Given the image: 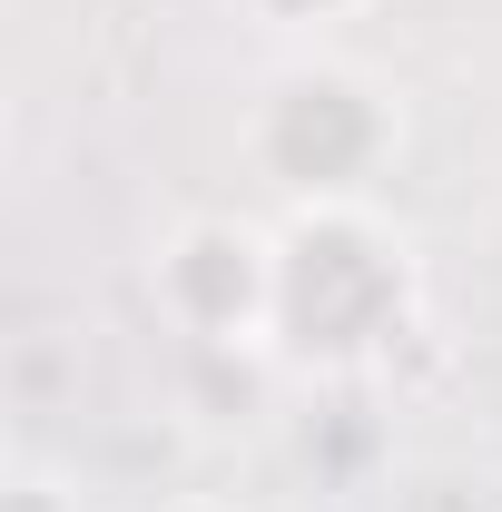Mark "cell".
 <instances>
[{"label":"cell","mask_w":502,"mask_h":512,"mask_svg":"<svg viewBox=\"0 0 502 512\" xmlns=\"http://www.w3.org/2000/svg\"><path fill=\"white\" fill-rule=\"evenodd\" d=\"M414 306H424L414 247H404V227L375 217V197L276 217V306H266V355L276 365L365 375L414 335Z\"/></svg>","instance_id":"6da1fadb"},{"label":"cell","mask_w":502,"mask_h":512,"mask_svg":"<svg viewBox=\"0 0 502 512\" xmlns=\"http://www.w3.org/2000/svg\"><path fill=\"white\" fill-rule=\"evenodd\" d=\"M237 158H247L286 207H345L375 197L384 168L404 158V109L335 50H296L247 89L237 109Z\"/></svg>","instance_id":"7a4b0ae2"},{"label":"cell","mask_w":502,"mask_h":512,"mask_svg":"<svg viewBox=\"0 0 502 512\" xmlns=\"http://www.w3.org/2000/svg\"><path fill=\"white\" fill-rule=\"evenodd\" d=\"M266 306H276V227L237 207H197L158 237V316L197 335L207 355L256 345L266 355Z\"/></svg>","instance_id":"3957f363"},{"label":"cell","mask_w":502,"mask_h":512,"mask_svg":"<svg viewBox=\"0 0 502 512\" xmlns=\"http://www.w3.org/2000/svg\"><path fill=\"white\" fill-rule=\"evenodd\" d=\"M375 0H237V20L256 30H276V40H325V30H345V20H365Z\"/></svg>","instance_id":"277c9868"},{"label":"cell","mask_w":502,"mask_h":512,"mask_svg":"<svg viewBox=\"0 0 502 512\" xmlns=\"http://www.w3.org/2000/svg\"><path fill=\"white\" fill-rule=\"evenodd\" d=\"M0 512H99V503H89V493H69L60 473H30V463H20V473H10V493H0Z\"/></svg>","instance_id":"5b68a950"},{"label":"cell","mask_w":502,"mask_h":512,"mask_svg":"<svg viewBox=\"0 0 502 512\" xmlns=\"http://www.w3.org/2000/svg\"><path fill=\"white\" fill-rule=\"evenodd\" d=\"M188 512H207V503H188Z\"/></svg>","instance_id":"8992f818"}]
</instances>
